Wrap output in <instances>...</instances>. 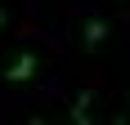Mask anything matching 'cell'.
Instances as JSON below:
<instances>
[{
    "label": "cell",
    "instance_id": "1",
    "mask_svg": "<svg viewBox=\"0 0 130 125\" xmlns=\"http://www.w3.org/2000/svg\"><path fill=\"white\" fill-rule=\"evenodd\" d=\"M36 54H18V62H9V72H5V80H13V85H18V80H31V76H36Z\"/></svg>",
    "mask_w": 130,
    "mask_h": 125
},
{
    "label": "cell",
    "instance_id": "2",
    "mask_svg": "<svg viewBox=\"0 0 130 125\" xmlns=\"http://www.w3.org/2000/svg\"><path fill=\"white\" fill-rule=\"evenodd\" d=\"M103 36H108V23H103V18H85V31H81L85 49H94V45H99Z\"/></svg>",
    "mask_w": 130,
    "mask_h": 125
},
{
    "label": "cell",
    "instance_id": "3",
    "mask_svg": "<svg viewBox=\"0 0 130 125\" xmlns=\"http://www.w3.org/2000/svg\"><path fill=\"white\" fill-rule=\"evenodd\" d=\"M90 103H94V94L85 89V94H76V103H72V125H90Z\"/></svg>",
    "mask_w": 130,
    "mask_h": 125
},
{
    "label": "cell",
    "instance_id": "4",
    "mask_svg": "<svg viewBox=\"0 0 130 125\" xmlns=\"http://www.w3.org/2000/svg\"><path fill=\"white\" fill-rule=\"evenodd\" d=\"M108 125H126V116H112V121H108Z\"/></svg>",
    "mask_w": 130,
    "mask_h": 125
},
{
    "label": "cell",
    "instance_id": "5",
    "mask_svg": "<svg viewBox=\"0 0 130 125\" xmlns=\"http://www.w3.org/2000/svg\"><path fill=\"white\" fill-rule=\"evenodd\" d=\"M5 23H9V13H5V9H0V27H5Z\"/></svg>",
    "mask_w": 130,
    "mask_h": 125
},
{
    "label": "cell",
    "instance_id": "6",
    "mask_svg": "<svg viewBox=\"0 0 130 125\" xmlns=\"http://www.w3.org/2000/svg\"><path fill=\"white\" fill-rule=\"evenodd\" d=\"M27 125H45V121H27Z\"/></svg>",
    "mask_w": 130,
    "mask_h": 125
},
{
    "label": "cell",
    "instance_id": "7",
    "mask_svg": "<svg viewBox=\"0 0 130 125\" xmlns=\"http://www.w3.org/2000/svg\"><path fill=\"white\" fill-rule=\"evenodd\" d=\"M126 103H130V98H126Z\"/></svg>",
    "mask_w": 130,
    "mask_h": 125
}]
</instances>
